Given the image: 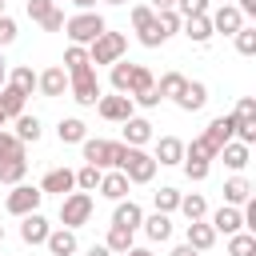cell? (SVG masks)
Instances as JSON below:
<instances>
[{"mask_svg":"<svg viewBox=\"0 0 256 256\" xmlns=\"http://www.w3.org/2000/svg\"><path fill=\"white\" fill-rule=\"evenodd\" d=\"M184 84H188V80H184L180 72H164V76L156 80V96H160V100H176V96L184 92Z\"/></svg>","mask_w":256,"mask_h":256,"instance_id":"cell-33","label":"cell"},{"mask_svg":"<svg viewBox=\"0 0 256 256\" xmlns=\"http://www.w3.org/2000/svg\"><path fill=\"white\" fill-rule=\"evenodd\" d=\"M116 172H124L128 184H152L156 160H152L144 148H128L124 140H116Z\"/></svg>","mask_w":256,"mask_h":256,"instance_id":"cell-1","label":"cell"},{"mask_svg":"<svg viewBox=\"0 0 256 256\" xmlns=\"http://www.w3.org/2000/svg\"><path fill=\"white\" fill-rule=\"evenodd\" d=\"M104 248H108L112 256H124V252L132 248V232H128V228H108V236H104Z\"/></svg>","mask_w":256,"mask_h":256,"instance_id":"cell-35","label":"cell"},{"mask_svg":"<svg viewBox=\"0 0 256 256\" xmlns=\"http://www.w3.org/2000/svg\"><path fill=\"white\" fill-rule=\"evenodd\" d=\"M192 252H208L212 244H216V232H212V224L208 220H192L188 224V240H184Z\"/></svg>","mask_w":256,"mask_h":256,"instance_id":"cell-17","label":"cell"},{"mask_svg":"<svg viewBox=\"0 0 256 256\" xmlns=\"http://www.w3.org/2000/svg\"><path fill=\"white\" fill-rule=\"evenodd\" d=\"M156 88V76L144 68V64H136V72H132V88H128V96L136 100V96H144V92H152Z\"/></svg>","mask_w":256,"mask_h":256,"instance_id":"cell-37","label":"cell"},{"mask_svg":"<svg viewBox=\"0 0 256 256\" xmlns=\"http://www.w3.org/2000/svg\"><path fill=\"white\" fill-rule=\"evenodd\" d=\"M52 4H60V0H52Z\"/></svg>","mask_w":256,"mask_h":256,"instance_id":"cell-62","label":"cell"},{"mask_svg":"<svg viewBox=\"0 0 256 256\" xmlns=\"http://www.w3.org/2000/svg\"><path fill=\"white\" fill-rule=\"evenodd\" d=\"M212 232H224V236H232V232H244V216H240V208H232V204H220L216 212H212Z\"/></svg>","mask_w":256,"mask_h":256,"instance_id":"cell-13","label":"cell"},{"mask_svg":"<svg viewBox=\"0 0 256 256\" xmlns=\"http://www.w3.org/2000/svg\"><path fill=\"white\" fill-rule=\"evenodd\" d=\"M104 4H128V0H104Z\"/></svg>","mask_w":256,"mask_h":256,"instance_id":"cell-58","label":"cell"},{"mask_svg":"<svg viewBox=\"0 0 256 256\" xmlns=\"http://www.w3.org/2000/svg\"><path fill=\"white\" fill-rule=\"evenodd\" d=\"M180 196H184V192H176L172 184H164L160 192H152V204H156V212H164V216H172V212L180 208Z\"/></svg>","mask_w":256,"mask_h":256,"instance_id":"cell-34","label":"cell"},{"mask_svg":"<svg viewBox=\"0 0 256 256\" xmlns=\"http://www.w3.org/2000/svg\"><path fill=\"white\" fill-rule=\"evenodd\" d=\"M236 12L240 16H256V0H236Z\"/></svg>","mask_w":256,"mask_h":256,"instance_id":"cell-50","label":"cell"},{"mask_svg":"<svg viewBox=\"0 0 256 256\" xmlns=\"http://www.w3.org/2000/svg\"><path fill=\"white\" fill-rule=\"evenodd\" d=\"M132 72H136L132 60H116V64H112V92L128 96V88H132Z\"/></svg>","mask_w":256,"mask_h":256,"instance_id":"cell-32","label":"cell"},{"mask_svg":"<svg viewBox=\"0 0 256 256\" xmlns=\"http://www.w3.org/2000/svg\"><path fill=\"white\" fill-rule=\"evenodd\" d=\"M4 156H24V144H20L8 128H0V160H4Z\"/></svg>","mask_w":256,"mask_h":256,"instance_id":"cell-45","label":"cell"},{"mask_svg":"<svg viewBox=\"0 0 256 256\" xmlns=\"http://www.w3.org/2000/svg\"><path fill=\"white\" fill-rule=\"evenodd\" d=\"M28 172V156H4L0 160V184H20Z\"/></svg>","mask_w":256,"mask_h":256,"instance_id":"cell-26","label":"cell"},{"mask_svg":"<svg viewBox=\"0 0 256 256\" xmlns=\"http://www.w3.org/2000/svg\"><path fill=\"white\" fill-rule=\"evenodd\" d=\"M0 244H4V224H0Z\"/></svg>","mask_w":256,"mask_h":256,"instance_id":"cell-60","label":"cell"},{"mask_svg":"<svg viewBox=\"0 0 256 256\" xmlns=\"http://www.w3.org/2000/svg\"><path fill=\"white\" fill-rule=\"evenodd\" d=\"M48 220L40 216V212H28V216H20V240L24 244H44L48 240Z\"/></svg>","mask_w":256,"mask_h":256,"instance_id":"cell-15","label":"cell"},{"mask_svg":"<svg viewBox=\"0 0 256 256\" xmlns=\"http://www.w3.org/2000/svg\"><path fill=\"white\" fill-rule=\"evenodd\" d=\"M148 8H152V12H176V0H152Z\"/></svg>","mask_w":256,"mask_h":256,"instance_id":"cell-51","label":"cell"},{"mask_svg":"<svg viewBox=\"0 0 256 256\" xmlns=\"http://www.w3.org/2000/svg\"><path fill=\"white\" fill-rule=\"evenodd\" d=\"M124 52H128V36L124 32H100L92 44H88V64H116V60H124Z\"/></svg>","mask_w":256,"mask_h":256,"instance_id":"cell-3","label":"cell"},{"mask_svg":"<svg viewBox=\"0 0 256 256\" xmlns=\"http://www.w3.org/2000/svg\"><path fill=\"white\" fill-rule=\"evenodd\" d=\"M24 100L28 96H20L16 88H0V112H4V120H16V116H24Z\"/></svg>","mask_w":256,"mask_h":256,"instance_id":"cell-31","label":"cell"},{"mask_svg":"<svg viewBox=\"0 0 256 256\" xmlns=\"http://www.w3.org/2000/svg\"><path fill=\"white\" fill-rule=\"evenodd\" d=\"M100 196L112 200V204L124 200V196H128V176H124V172H104V176H100Z\"/></svg>","mask_w":256,"mask_h":256,"instance_id":"cell-22","label":"cell"},{"mask_svg":"<svg viewBox=\"0 0 256 256\" xmlns=\"http://www.w3.org/2000/svg\"><path fill=\"white\" fill-rule=\"evenodd\" d=\"M88 256H112V252H108L104 244H92V248H88Z\"/></svg>","mask_w":256,"mask_h":256,"instance_id":"cell-55","label":"cell"},{"mask_svg":"<svg viewBox=\"0 0 256 256\" xmlns=\"http://www.w3.org/2000/svg\"><path fill=\"white\" fill-rule=\"evenodd\" d=\"M68 92H72V100L80 108H96V100H100V76H96V68L92 64L72 68L68 72Z\"/></svg>","mask_w":256,"mask_h":256,"instance_id":"cell-2","label":"cell"},{"mask_svg":"<svg viewBox=\"0 0 256 256\" xmlns=\"http://www.w3.org/2000/svg\"><path fill=\"white\" fill-rule=\"evenodd\" d=\"M168 256H200V252H192V248H188V244H176V248H172V252H168Z\"/></svg>","mask_w":256,"mask_h":256,"instance_id":"cell-52","label":"cell"},{"mask_svg":"<svg viewBox=\"0 0 256 256\" xmlns=\"http://www.w3.org/2000/svg\"><path fill=\"white\" fill-rule=\"evenodd\" d=\"M56 136H60V144H84V140H88V128H84L80 116H64V120L56 124Z\"/></svg>","mask_w":256,"mask_h":256,"instance_id":"cell-20","label":"cell"},{"mask_svg":"<svg viewBox=\"0 0 256 256\" xmlns=\"http://www.w3.org/2000/svg\"><path fill=\"white\" fill-rule=\"evenodd\" d=\"M208 4H212V0H176V16H180V20L208 16Z\"/></svg>","mask_w":256,"mask_h":256,"instance_id":"cell-39","label":"cell"},{"mask_svg":"<svg viewBox=\"0 0 256 256\" xmlns=\"http://www.w3.org/2000/svg\"><path fill=\"white\" fill-rule=\"evenodd\" d=\"M228 256H256V236L252 232H232L228 236Z\"/></svg>","mask_w":256,"mask_h":256,"instance_id":"cell-36","label":"cell"},{"mask_svg":"<svg viewBox=\"0 0 256 256\" xmlns=\"http://www.w3.org/2000/svg\"><path fill=\"white\" fill-rule=\"evenodd\" d=\"M88 64V48H80V44H68V52H64V72H72V68H84Z\"/></svg>","mask_w":256,"mask_h":256,"instance_id":"cell-43","label":"cell"},{"mask_svg":"<svg viewBox=\"0 0 256 256\" xmlns=\"http://www.w3.org/2000/svg\"><path fill=\"white\" fill-rule=\"evenodd\" d=\"M140 228H144V236H148V240H156V244H160V240H168V236H172V216L152 212V216H144V224H140Z\"/></svg>","mask_w":256,"mask_h":256,"instance_id":"cell-24","label":"cell"},{"mask_svg":"<svg viewBox=\"0 0 256 256\" xmlns=\"http://www.w3.org/2000/svg\"><path fill=\"white\" fill-rule=\"evenodd\" d=\"M4 4H8V0H0V16H4Z\"/></svg>","mask_w":256,"mask_h":256,"instance_id":"cell-59","label":"cell"},{"mask_svg":"<svg viewBox=\"0 0 256 256\" xmlns=\"http://www.w3.org/2000/svg\"><path fill=\"white\" fill-rule=\"evenodd\" d=\"M124 256H156V252H152V248H136V244H132V248H128Z\"/></svg>","mask_w":256,"mask_h":256,"instance_id":"cell-54","label":"cell"},{"mask_svg":"<svg viewBox=\"0 0 256 256\" xmlns=\"http://www.w3.org/2000/svg\"><path fill=\"white\" fill-rule=\"evenodd\" d=\"M92 220V196L88 192H68V196H60V224L64 228H80V224H88Z\"/></svg>","mask_w":256,"mask_h":256,"instance_id":"cell-5","label":"cell"},{"mask_svg":"<svg viewBox=\"0 0 256 256\" xmlns=\"http://www.w3.org/2000/svg\"><path fill=\"white\" fill-rule=\"evenodd\" d=\"M232 40H236V52H240V56H256V28H248V24H244Z\"/></svg>","mask_w":256,"mask_h":256,"instance_id":"cell-40","label":"cell"},{"mask_svg":"<svg viewBox=\"0 0 256 256\" xmlns=\"http://www.w3.org/2000/svg\"><path fill=\"white\" fill-rule=\"evenodd\" d=\"M244 200H252V184H248L244 176H232V180H224V204L240 208Z\"/></svg>","mask_w":256,"mask_h":256,"instance_id":"cell-25","label":"cell"},{"mask_svg":"<svg viewBox=\"0 0 256 256\" xmlns=\"http://www.w3.org/2000/svg\"><path fill=\"white\" fill-rule=\"evenodd\" d=\"M148 140H152V120H144V116L124 120V144H128V148H140V144H148Z\"/></svg>","mask_w":256,"mask_h":256,"instance_id":"cell-19","label":"cell"},{"mask_svg":"<svg viewBox=\"0 0 256 256\" xmlns=\"http://www.w3.org/2000/svg\"><path fill=\"white\" fill-rule=\"evenodd\" d=\"M12 40H16V20L4 12V16H0V48H4V44H12Z\"/></svg>","mask_w":256,"mask_h":256,"instance_id":"cell-48","label":"cell"},{"mask_svg":"<svg viewBox=\"0 0 256 256\" xmlns=\"http://www.w3.org/2000/svg\"><path fill=\"white\" fill-rule=\"evenodd\" d=\"M208 20H212V36H216V32H220V36H236V32L244 28V16L236 12V4H220Z\"/></svg>","mask_w":256,"mask_h":256,"instance_id":"cell-10","label":"cell"},{"mask_svg":"<svg viewBox=\"0 0 256 256\" xmlns=\"http://www.w3.org/2000/svg\"><path fill=\"white\" fill-rule=\"evenodd\" d=\"M40 200H44L40 188H32V184H12L4 208H8V216H28V212H40Z\"/></svg>","mask_w":256,"mask_h":256,"instance_id":"cell-6","label":"cell"},{"mask_svg":"<svg viewBox=\"0 0 256 256\" xmlns=\"http://www.w3.org/2000/svg\"><path fill=\"white\" fill-rule=\"evenodd\" d=\"M152 20H156V12H152L148 4H136V8H132V28H136V32L152 28Z\"/></svg>","mask_w":256,"mask_h":256,"instance_id":"cell-46","label":"cell"},{"mask_svg":"<svg viewBox=\"0 0 256 256\" xmlns=\"http://www.w3.org/2000/svg\"><path fill=\"white\" fill-rule=\"evenodd\" d=\"M4 84H8V88H16L20 96H32V92H36V72L20 64V68H12V72H8V80H4Z\"/></svg>","mask_w":256,"mask_h":256,"instance_id":"cell-28","label":"cell"},{"mask_svg":"<svg viewBox=\"0 0 256 256\" xmlns=\"http://www.w3.org/2000/svg\"><path fill=\"white\" fill-rule=\"evenodd\" d=\"M64 32H68V40L72 44H92L100 32H108V24H104V16L100 12H76V16H68L64 20Z\"/></svg>","mask_w":256,"mask_h":256,"instance_id":"cell-4","label":"cell"},{"mask_svg":"<svg viewBox=\"0 0 256 256\" xmlns=\"http://www.w3.org/2000/svg\"><path fill=\"white\" fill-rule=\"evenodd\" d=\"M84 148V164H92V168H116V140H84L80 144Z\"/></svg>","mask_w":256,"mask_h":256,"instance_id":"cell-9","label":"cell"},{"mask_svg":"<svg viewBox=\"0 0 256 256\" xmlns=\"http://www.w3.org/2000/svg\"><path fill=\"white\" fill-rule=\"evenodd\" d=\"M4 80H8V60L0 56V88H4Z\"/></svg>","mask_w":256,"mask_h":256,"instance_id":"cell-56","label":"cell"},{"mask_svg":"<svg viewBox=\"0 0 256 256\" xmlns=\"http://www.w3.org/2000/svg\"><path fill=\"white\" fill-rule=\"evenodd\" d=\"M52 8H56L52 0H28V8H24V12H28V20H36V24H44V20L52 16Z\"/></svg>","mask_w":256,"mask_h":256,"instance_id":"cell-44","label":"cell"},{"mask_svg":"<svg viewBox=\"0 0 256 256\" xmlns=\"http://www.w3.org/2000/svg\"><path fill=\"white\" fill-rule=\"evenodd\" d=\"M176 212H184V220L192 224V220H204L208 216V200L200 196V192H188V196H180V208Z\"/></svg>","mask_w":256,"mask_h":256,"instance_id":"cell-30","label":"cell"},{"mask_svg":"<svg viewBox=\"0 0 256 256\" xmlns=\"http://www.w3.org/2000/svg\"><path fill=\"white\" fill-rule=\"evenodd\" d=\"M96 112H100L104 120H112V124H124V120L136 116V104H132V96L112 92V96H100V100H96Z\"/></svg>","mask_w":256,"mask_h":256,"instance_id":"cell-7","label":"cell"},{"mask_svg":"<svg viewBox=\"0 0 256 256\" xmlns=\"http://www.w3.org/2000/svg\"><path fill=\"white\" fill-rule=\"evenodd\" d=\"M180 24H184V20H180L176 12H156V28H160V36H164V40H168V36H176V32H180Z\"/></svg>","mask_w":256,"mask_h":256,"instance_id":"cell-42","label":"cell"},{"mask_svg":"<svg viewBox=\"0 0 256 256\" xmlns=\"http://www.w3.org/2000/svg\"><path fill=\"white\" fill-rule=\"evenodd\" d=\"M140 224H144V208H140L136 200H116V208H112V228L136 232Z\"/></svg>","mask_w":256,"mask_h":256,"instance_id":"cell-12","label":"cell"},{"mask_svg":"<svg viewBox=\"0 0 256 256\" xmlns=\"http://www.w3.org/2000/svg\"><path fill=\"white\" fill-rule=\"evenodd\" d=\"M180 164H184V176L188 180H208V168H212L208 160H180Z\"/></svg>","mask_w":256,"mask_h":256,"instance_id":"cell-47","label":"cell"},{"mask_svg":"<svg viewBox=\"0 0 256 256\" xmlns=\"http://www.w3.org/2000/svg\"><path fill=\"white\" fill-rule=\"evenodd\" d=\"M152 160H156V164H180V160H184V140H176V136H160Z\"/></svg>","mask_w":256,"mask_h":256,"instance_id":"cell-21","label":"cell"},{"mask_svg":"<svg viewBox=\"0 0 256 256\" xmlns=\"http://www.w3.org/2000/svg\"><path fill=\"white\" fill-rule=\"evenodd\" d=\"M176 104H180L184 112H200V108L208 104V88H204L200 80H188V84H184V92L176 96Z\"/></svg>","mask_w":256,"mask_h":256,"instance_id":"cell-18","label":"cell"},{"mask_svg":"<svg viewBox=\"0 0 256 256\" xmlns=\"http://www.w3.org/2000/svg\"><path fill=\"white\" fill-rule=\"evenodd\" d=\"M36 88H40L48 100H56V96H64V92H68V72H64L60 64H52V68H44V72L36 76Z\"/></svg>","mask_w":256,"mask_h":256,"instance_id":"cell-11","label":"cell"},{"mask_svg":"<svg viewBox=\"0 0 256 256\" xmlns=\"http://www.w3.org/2000/svg\"><path fill=\"white\" fill-rule=\"evenodd\" d=\"M72 188H76V172H72V168H52V172L40 180V192H44V196H48V192H56V196H68Z\"/></svg>","mask_w":256,"mask_h":256,"instance_id":"cell-14","label":"cell"},{"mask_svg":"<svg viewBox=\"0 0 256 256\" xmlns=\"http://www.w3.org/2000/svg\"><path fill=\"white\" fill-rule=\"evenodd\" d=\"M216 160H224V164H228L232 172H240V168H248V160H252V152H248V148H244L240 140H228V144L220 148V156H216Z\"/></svg>","mask_w":256,"mask_h":256,"instance_id":"cell-23","label":"cell"},{"mask_svg":"<svg viewBox=\"0 0 256 256\" xmlns=\"http://www.w3.org/2000/svg\"><path fill=\"white\" fill-rule=\"evenodd\" d=\"M232 136H236V116L228 112V116H216V120H212V124L204 128V136H200V140H204V144H208V148H212V152L220 156V148H224V144H228Z\"/></svg>","mask_w":256,"mask_h":256,"instance_id":"cell-8","label":"cell"},{"mask_svg":"<svg viewBox=\"0 0 256 256\" xmlns=\"http://www.w3.org/2000/svg\"><path fill=\"white\" fill-rule=\"evenodd\" d=\"M220 4H232V0H220Z\"/></svg>","mask_w":256,"mask_h":256,"instance_id":"cell-61","label":"cell"},{"mask_svg":"<svg viewBox=\"0 0 256 256\" xmlns=\"http://www.w3.org/2000/svg\"><path fill=\"white\" fill-rule=\"evenodd\" d=\"M40 132H44V128H40V116H28V112L16 116V132H12V136H16L20 144H36Z\"/></svg>","mask_w":256,"mask_h":256,"instance_id":"cell-29","label":"cell"},{"mask_svg":"<svg viewBox=\"0 0 256 256\" xmlns=\"http://www.w3.org/2000/svg\"><path fill=\"white\" fill-rule=\"evenodd\" d=\"M232 116H236V124H256V96H240Z\"/></svg>","mask_w":256,"mask_h":256,"instance_id":"cell-41","label":"cell"},{"mask_svg":"<svg viewBox=\"0 0 256 256\" xmlns=\"http://www.w3.org/2000/svg\"><path fill=\"white\" fill-rule=\"evenodd\" d=\"M180 28H184V36H188L192 44H208V40H212V20H208V16H192V20H184Z\"/></svg>","mask_w":256,"mask_h":256,"instance_id":"cell-27","label":"cell"},{"mask_svg":"<svg viewBox=\"0 0 256 256\" xmlns=\"http://www.w3.org/2000/svg\"><path fill=\"white\" fill-rule=\"evenodd\" d=\"M100 176H104L100 168L84 164V168H76V188H80V192H96V188H100Z\"/></svg>","mask_w":256,"mask_h":256,"instance_id":"cell-38","label":"cell"},{"mask_svg":"<svg viewBox=\"0 0 256 256\" xmlns=\"http://www.w3.org/2000/svg\"><path fill=\"white\" fill-rule=\"evenodd\" d=\"M44 248H48V256H76V232L72 228H52L48 232V240H44Z\"/></svg>","mask_w":256,"mask_h":256,"instance_id":"cell-16","label":"cell"},{"mask_svg":"<svg viewBox=\"0 0 256 256\" xmlns=\"http://www.w3.org/2000/svg\"><path fill=\"white\" fill-rule=\"evenodd\" d=\"M72 4H76L80 12H96V0H72Z\"/></svg>","mask_w":256,"mask_h":256,"instance_id":"cell-53","label":"cell"},{"mask_svg":"<svg viewBox=\"0 0 256 256\" xmlns=\"http://www.w3.org/2000/svg\"><path fill=\"white\" fill-rule=\"evenodd\" d=\"M40 28H44V32H64V12H60V4L52 8V16H48Z\"/></svg>","mask_w":256,"mask_h":256,"instance_id":"cell-49","label":"cell"},{"mask_svg":"<svg viewBox=\"0 0 256 256\" xmlns=\"http://www.w3.org/2000/svg\"><path fill=\"white\" fill-rule=\"evenodd\" d=\"M0 128H8V120H4V112H0Z\"/></svg>","mask_w":256,"mask_h":256,"instance_id":"cell-57","label":"cell"}]
</instances>
